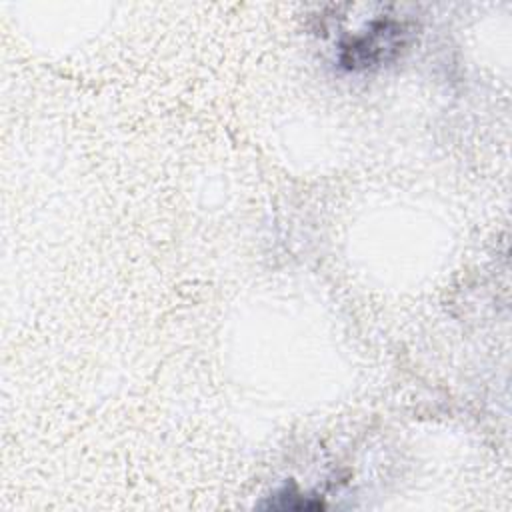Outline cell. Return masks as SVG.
Returning <instances> with one entry per match:
<instances>
[{
	"mask_svg": "<svg viewBox=\"0 0 512 512\" xmlns=\"http://www.w3.org/2000/svg\"><path fill=\"white\" fill-rule=\"evenodd\" d=\"M408 22L394 18H378L364 26V30L352 34L340 46V64L348 70H366L380 66L408 44L410 40Z\"/></svg>",
	"mask_w": 512,
	"mask_h": 512,
	"instance_id": "6da1fadb",
	"label": "cell"
}]
</instances>
